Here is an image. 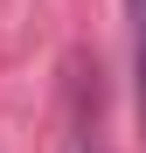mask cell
Returning <instances> with one entry per match:
<instances>
[{
  "mask_svg": "<svg viewBox=\"0 0 146 153\" xmlns=\"http://www.w3.org/2000/svg\"><path fill=\"white\" fill-rule=\"evenodd\" d=\"M132 14V56H139V105H146V0H125Z\"/></svg>",
  "mask_w": 146,
  "mask_h": 153,
  "instance_id": "cell-1",
  "label": "cell"
}]
</instances>
